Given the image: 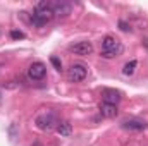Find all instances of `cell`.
I'll list each match as a JSON object with an SVG mask.
<instances>
[{
    "instance_id": "3",
    "label": "cell",
    "mask_w": 148,
    "mask_h": 146,
    "mask_svg": "<svg viewBox=\"0 0 148 146\" xmlns=\"http://www.w3.org/2000/svg\"><path fill=\"white\" fill-rule=\"evenodd\" d=\"M59 122H60V119H59V115H57L53 110H43V112L38 113L36 119H35L36 127L40 129V131H45V132L55 129Z\"/></svg>"
},
{
    "instance_id": "14",
    "label": "cell",
    "mask_w": 148,
    "mask_h": 146,
    "mask_svg": "<svg viewBox=\"0 0 148 146\" xmlns=\"http://www.w3.org/2000/svg\"><path fill=\"white\" fill-rule=\"evenodd\" d=\"M10 38L21 40V38H24V33H23V31H17V29H12V31H10Z\"/></svg>"
},
{
    "instance_id": "2",
    "label": "cell",
    "mask_w": 148,
    "mask_h": 146,
    "mask_svg": "<svg viewBox=\"0 0 148 146\" xmlns=\"http://www.w3.org/2000/svg\"><path fill=\"white\" fill-rule=\"evenodd\" d=\"M124 52V45L121 40H117L115 36H105L102 40V50L100 55L103 59H115Z\"/></svg>"
},
{
    "instance_id": "11",
    "label": "cell",
    "mask_w": 148,
    "mask_h": 146,
    "mask_svg": "<svg viewBox=\"0 0 148 146\" xmlns=\"http://www.w3.org/2000/svg\"><path fill=\"white\" fill-rule=\"evenodd\" d=\"M55 131H57L60 136H71V132H73V126H71L67 120H60V122L57 124Z\"/></svg>"
},
{
    "instance_id": "13",
    "label": "cell",
    "mask_w": 148,
    "mask_h": 146,
    "mask_svg": "<svg viewBox=\"0 0 148 146\" xmlns=\"http://www.w3.org/2000/svg\"><path fill=\"white\" fill-rule=\"evenodd\" d=\"M50 64H52L57 71H60V69H62V62H60L57 57H50Z\"/></svg>"
},
{
    "instance_id": "8",
    "label": "cell",
    "mask_w": 148,
    "mask_h": 146,
    "mask_svg": "<svg viewBox=\"0 0 148 146\" xmlns=\"http://www.w3.org/2000/svg\"><path fill=\"white\" fill-rule=\"evenodd\" d=\"M122 129H126V131H145L148 129V124L145 120H141V119H127V120H122Z\"/></svg>"
},
{
    "instance_id": "5",
    "label": "cell",
    "mask_w": 148,
    "mask_h": 146,
    "mask_svg": "<svg viewBox=\"0 0 148 146\" xmlns=\"http://www.w3.org/2000/svg\"><path fill=\"white\" fill-rule=\"evenodd\" d=\"M47 76V65L43 62H33L28 67V77L31 81H41Z\"/></svg>"
},
{
    "instance_id": "6",
    "label": "cell",
    "mask_w": 148,
    "mask_h": 146,
    "mask_svg": "<svg viewBox=\"0 0 148 146\" xmlns=\"http://www.w3.org/2000/svg\"><path fill=\"white\" fill-rule=\"evenodd\" d=\"M69 52L74 53V55L86 57V55H90L93 52V45H91V41H77V43H73L69 46Z\"/></svg>"
},
{
    "instance_id": "7",
    "label": "cell",
    "mask_w": 148,
    "mask_h": 146,
    "mask_svg": "<svg viewBox=\"0 0 148 146\" xmlns=\"http://www.w3.org/2000/svg\"><path fill=\"white\" fill-rule=\"evenodd\" d=\"M52 10H53V16L55 17H67L71 14V10H73V5L69 2L60 0V2H53Z\"/></svg>"
},
{
    "instance_id": "15",
    "label": "cell",
    "mask_w": 148,
    "mask_h": 146,
    "mask_svg": "<svg viewBox=\"0 0 148 146\" xmlns=\"http://www.w3.org/2000/svg\"><path fill=\"white\" fill-rule=\"evenodd\" d=\"M119 26H121V29H122V31H129V29H131V28H129L124 21H121V23H119Z\"/></svg>"
},
{
    "instance_id": "1",
    "label": "cell",
    "mask_w": 148,
    "mask_h": 146,
    "mask_svg": "<svg viewBox=\"0 0 148 146\" xmlns=\"http://www.w3.org/2000/svg\"><path fill=\"white\" fill-rule=\"evenodd\" d=\"M52 5H53V2H50V0H41V2L36 3L35 10L31 14V23L35 26L41 28V26H45L47 23H50L55 17L53 10H52Z\"/></svg>"
},
{
    "instance_id": "4",
    "label": "cell",
    "mask_w": 148,
    "mask_h": 146,
    "mask_svg": "<svg viewBox=\"0 0 148 146\" xmlns=\"http://www.w3.org/2000/svg\"><path fill=\"white\" fill-rule=\"evenodd\" d=\"M86 76H88V69L81 64H73L67 69V79L71 83H81V81L86 79Z\"/></svg>"
},
{
    "instance_id": "10",
    "label": "cell",
    "mask_w": 148,
    "mask_h": 146,
    "mask_svg": "<svg viewBox=\"0 0 148 146\" xmlns=\"http://www.w3.org/2000/svg\"><path fill=\"white\" fill-rule=\"evenodd\" d=\"M100 113H102V117H105V119H115L117 113H119V110H117V105H110V103L102 102V103H100Z\"/></svg>"
},
{
    "instance_id": "9",
    "label": "cell",
    "mask_w": 148,
    "mask_h": 146,
    "mask_svg": "<svg viewBox=\"0 0 148 146\" xmlns=\"http://www.w3.org/2000/svg\"><path fill=\"white\" fill-rule=\"evenodd\" d=\"M102 98L105 103H110V105H117L121 102V93L112 89V88H103L102 89Z\"/></svg>"
},
{
    "instance_id": "12",
    "label": "cell",
    "mask_w": 148,
    "mask_h": 146,
    "mask_svg": "<svg viewBox=\"0 0 148 146\" xmlns=\"http://www.w3.org/2000/svg\"><path fill=\"white\" fill-rule=\"evenodd\" d=\"M136 67H138V62L133 59V60H129L126 65H124V69H122V72L126 74V76H133L134 71H136Z\"/></svg>"
}]
</instances>
